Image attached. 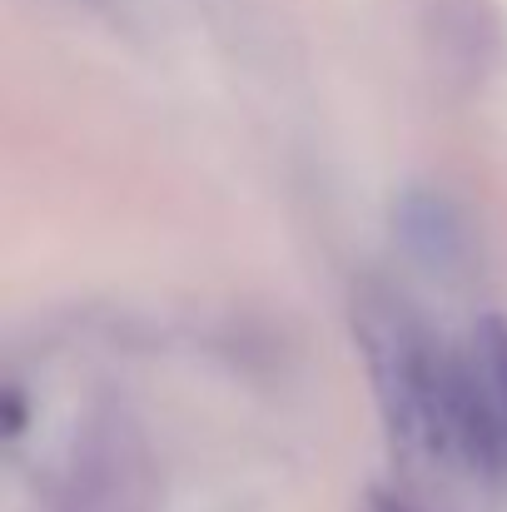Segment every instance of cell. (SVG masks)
Listing matches in <instances>:
<instances>
[{
    "label": "cell",
    "mask_w": 507,
    "mask_h": 512,
    "mask_svg": "<svg viewBox=\"0 0 507 512\" xmlns=\"http://www.w3.org/2000/svg\"><path fill=\"white\" fill-rule=\"evenodd\" d=\"M358 334L393 438L413 458L468 478L503 473L473 348L453 353L398 299H363Z\"/></svg>",
    "instance_id": "1"
},
{
    "label": "cell",
    "mask_w": 507,
    "mask_h": 512,
    "mask_svg": "<svg viewBox=\"0 0 507 512\" xmlns=\"http://www.w3.org/2000/svg\"><path fill=\"white\" fill-rule=\"evenodd\" d=\"M473 358H478V378H483V398H488V423H493L498 463L507 473V324L503 319H483L478 324Z\"/></svg>",
    "instance_id": "2"
},
{
    "label": "cell",
    "mask_w": 507,
    "mask_h": 512,
    "mask_svg": "<svg viewBox=\"0 0 507 512\" xmlns=\"http://www.w3.org/2000/svg\"><path fill=\"white\" fill-rule=\"evenodd\" d=\"M363 512H413L408 503H398L393 493H368V508Z\"/></svg>",
    "instance_id": "3"
}]
</instances>
